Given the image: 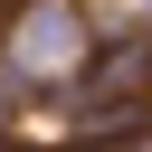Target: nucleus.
<instances>
[{
	"label": "nucleus",
	"instance_id": "nucleus-1",
	"mask_svg": "<svg viewBox=\"0 0 152 152\" xmlns=\"http://www.w3.org/2000/svg\"><path fill=\"white\" fill-rule=\"evenodd\" d=\"M86 28H95V19H76L66 0H38V10L10 19V66H19V76H57V86H76V66H86Z\"/></svg>",
	"mask_w": 152,
	"mask_h": 152
}]
</instances>
